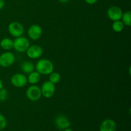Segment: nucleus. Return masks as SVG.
Here are the masks:
<instances>
[{"label": "nucleus", "instance_id": "f257e3e1", "mask_svg": "<svg viewBox=\"0 0 131 131\" xmlns=\"http://www.w3.org/2000/svg\"><path fill=\"white\" fill-rule=\"evenodd\" d=\"M35 69L40 75H47L53 72L54 65L51 60L43 58L37 61L35 65Z\"/></svg>", "mask_w": 131, "mask_h": 131}, {"label": "nucleus", "instance_id": "f03ea898", "mask_svg": "<svg viewBox=\"0 0 131 131\" xmlns=\"http://www.w3.org/2000/svg\"><path fill=\"white\" fill-rule=\"evenodd\" d=\"M30 46L29 40L26 37H19L15 38L14 40V46L13 48L19 52H24L27 51L29 46Z\"/></svg>", "mask_w": 131, "mask_h": 131}, {"label": "nucleus", "instance_id": "7ed1b4c3", "mask_svg": "<svg viewBox=\"0 0 131 131\" xmlns=\"http://www.w3.org/2000/svg\"><path fill=\"white\" fill-rule=\"evenodd\" d=\"M26 97L31 101H37L42 97L41 89L38 86L32 84L29 86L26 92Z\"/></svg>", "mask_w": 131, "mask_h": 131}, {"label": "nucleus", "instance_id": "20e7f679", "mask_svg": "<svg viewBox=\"0 0 131 131\" xmlns=\"http://www.w3.org/2000/svg\"><path fill=\"white\" fill-rule=\"evenodd\" d=\"M9 33L12 37L17 38L23 36L24 32V28L23 24L17 21H13L9 24L8 27Z\"/></svg>", "mask_w": 131, "mask_h": 131}, {"label": "nucleus", "instance_id": "39448f33", "mask_svg": "<svg viewBox=\"0 0 131 131\" xmlns=\"http://www.w3.org/2000/svg\"><path fill=\"white\" fill-rule=\"evenodd\" d=\"M15 57L14 53L10 51L3 52L0 55V66L6 68L10 67L15 62Z\"/></svg>", "mask_w": 131, "mask_h": 131}, {"label": "nucleus", "instance_id": "423d86ee", "mask_svg": "<svg viewBox=\"0 0 131 131\" xmlns=\"http://www.w3.org/2000/svg\"><path fill=\"white\" fill-rule=\"evenodd\" d=\"M42 96L46 99H50L53 97L56 91L55 84L51 83L49 81L44 82L40 88Z\"/></svg>", "mask_w": 131, "mask_h": 131}, {"label": "nucleus", "instance_id": "0eeeda50", "mask_svg": "<svg viewBox=\"0 0 131 131\" xmlns=\"http://www.w3.org/2000/svg\"><path fill=\"white\" fill-rule=\"evenodd\" d=\"M12 84L16 88H23L28 83L27 77L22 73H16L11 77Z\"/></svg>", "mask_w": 131, "mask_h": 131}, {"label": "nucleus", "instance_id": "6e6552de", "mask_svg": "<svg viewBox=\"0 0 131 131\" xmlns=\"http://www.w3.org/2000/svg\"><path fill=\"white\" fill-rule=\"evenodd\" d=\"M26 52L27 56L30 59H38L43 54V49L38 45H31L29 46Z\"/></svg>", "mask_w": 131, "mask_h": 131}, {"label": "nucleus", "instance_id": "1a4fd4ad", "mask_svg": "<svg viewBox=\"0 0 131 131\" xmlns=\"http://www.w3.org/2000/svg\"><path fill=\"white\" fill-rule=\"evenodd\" d=\"M123 11L119 6H112L107 9V15L109 19L112 21L121 20Z\"/></svg>", "mask_w": 131, "mask_h": 131}, {"label": "nucleus", "instance_id": "9d476101", "mask_svg": "<svg viewBox=\"0 0 131 131\" xmlns=\"http://www.w3.org/2000/svg\"><path fill=\"white\" fill-rule=\"evenodd\" d=\"M42 28L38 24H32L28 29V35L31 40H37L42 35Z\"/></svg>", "mask_w": 131, "mask_h": 131}, {"label": "nucleus", "instance_id": "9b49d317", "mask_svg": "<svg viewBox=\"0 0 131 131\" xmlns=\"http://www.w3.org/2000/svg\"><path fill=\"white\" fill-rule=\"evenodd\" d=\"M54 124L58 129L63 130L68 128H70V122L67 116L60 115L55 118Z\"/></svg>", "mask_w": 131, "mask_h": 131}, {"label": "nucleus", "instance_id": "f8f14e48", "mask_svg": "<svg viewBox=\"0 0 131 131\" xmlns=\"http://www.w3.org/2000/svg\"><path fill=\"white\" fill-rule=\"evenodd\" d=\"M117 125L115 120L107 118L103 120L99 127V131H116Z\"/></svg>", "mask_w": 131, "mask_h": 131}, {"label": "nucleus", "instance_id": "ddd939ff", "mask_svg": "<svg viewBox=\"0 0 131 131\" xmlns=\"http://www.w3.org/2000/svg\"><path fill=\"white\" fill-rule=\"evenodd\" d=\"M20 69L24 74H29L35 70V65L30 61H25L20 65Z\"/></svg>", "mask_w": 131, "mask_h": 131}, {"label": "nucleus", "instance_id": "4468645a", "mask_svg": "<svg viewBox=\"0 0 131 131\" xmlns=\"http://www.w3.org/2000/svg\"><path fill=\"white\" fill-rule=\"evenodd\" d=\"M0 46L5 51L11 50L14 46V40L10 38H3L0 42Z\"/></svg>", "mask_w": 131, "mask_h": 131}, {"label": "nucleus", "instance_id": "2eb2a0df", "mask_svg": "<svg viewBox=\"0 0 131 131\" xmlns=\"http://www.w3.org/2000/svg\"><path fill=\"white\" fill-rule=\"evenodd\" d=\"M27 79L31 84H36L40 80V74L37 71H33L28 74Z\"/></svg>", "mask_w": 131, "mask_h": 131}, {"label": "nucleus", "instance_id": "dca6fc26", "mask_svg": "<svg viewBox=\"0 0 131 131\" xmlns=\"http://www.w3.org/2000/svg\"><path fill=\"white\" fill-rule=\"evenodd\" d=\"M125 25L121 20L113 21L112 24V29L116 33H120L124 30Z\"/></svg>", "mask_w": 131, "mask_h": 131}, {"label": "nucleus", "instance_id": "f3484780", "mask_svg": "<svg viewBox=\"0 0 131 131\" xmlns=\"http://www.w3.org/2000/svg\"><path fill=\"white\" fill-rule=\"evenodd\" d=\"M122 21L124 24L126 26H131V12L127 11L123 13L122 16Z\"/></svg>", "mask_w": 131, "mask_h": 131}, {"label": "nucleus", "instance_id": "a211bd4d", "mask_svg": "<svg viewBox=\"0 0 131 131\" xmlns=\"http://www.w3.org/2000/svg\"><path fill=\"white\" fill-rule=\"evenodd\" d=\"M60 79H61V75L58 72H52L49 74V81L51 83H53L54 84H56L60 82Z\"/></svg>", "mask_w": 131, "mask_h": 131}, {"label": "nucleus", "instance_id": "6ab92c4d", "mask_svg": "<svg viewBox=\"0 0 131 131\" xmlns=\"http://www.w3.org/2000/svg\"><path fill=\"white\" fill-rule=\"evenodd\" d=\"M7 125V121L3 115L0 113V131L3 130Z\"/></svg>", "mask_w": 131, "mask_h": 131}, {"label": "nucleus", "instance_id": "aec40b11", "mask_svg": "<svg viewBox=\"0 0 131 131\" xmlns=\"http://www.w3.org/2000/svg\"><path fill=\"white\" fill-rule=\"evenodd\" d=\"M8 98V92L5 88H3L0 90V101L4 102Z\"/></svg>", "mask_w": 131, "mask_h": 131}, {"label": "nucleus", "instance_id": "412c9836", "mask_svg": "<svg viewBox=\"0 0 131 131\" xmlns=\"http://www.w3.org/2000/svg\"><path fill=\"white\" fill-rule=\"evenodd\" d=\"M84 1L88 5H94L98 1V0H84Z\"/></svg>", "mask_w": 131, "mask_h": 131}, {"label": "nucleus", "instance_id": "4be33fe9", "mask_svg": "<svg viewBox=\"0 0 131 131\" xmlns=\"http://www.w3.org/2000/svg\"><path fill=\"white\" fill-rule=\"evenodd\" d=\"M5 6V0H0V10L3 8Z\"/></svg>", "mask_w": 131, "mask_h": 131}, {"label": "nucleus", "instance_id": "5701e85b", "mask_svg": "<svg viewBox=\"0 0 131 131\" xmlns=\"http://www.w3.org/2000/svg\"><path fill=\"white\" fill-rule=\"evenodd\" d=\"M58 1H60V3H65L69 2L70 0H58Z\"/></svg>", "mask_w": 131, "mask_h": 131}, {"label": "nucleus", "instance_id": "b1692460", "mask_svg": "<svg viewBox=\"0 0 131 131\" xmlns=\"http://www.w3.org/2000/svg\"><path fill=\"white\" fill-rule=\"evenodd\" d=\"M3 88V83L2 81H1V79H0V90L2 89V88Z\"/></svg>", "mask_w": 131, "mask_h": 131}, {"label": "nucleus", "instance_id": "393cba45", "mask_svg": "<svg viewBox=\"0 0 131 131\" xmlns=\"http://www.w3.org/2000/svg\"><path fill=\"white\" fill-rule=\"evenodd\" d=\"M63 131H73L71 129H70V128H68V129H65V130H63Z\"/></svg>", "mask_w": 131, "mask_h": 131}, {"label": "nucleus", "instance_id": "a878e982", "mask_svg": "<svg viewBox=\"0 0 131 131\" xmlns=\"http://www.w3.org/2000/svg\"><path fill=\"white\" fill-rule=\"evenodd\" d=\"M26 131H34V130H26Z\"/></svg>", "mask_w": 131, "mask_h": 131}]
</instances>
